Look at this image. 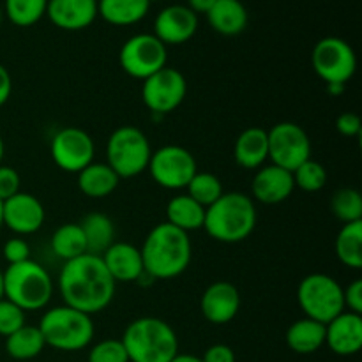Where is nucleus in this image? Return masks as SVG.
I'll return each mask as SVG.
<instances>
[{
    "label": "nucleus",
    "mask_w": 362,
    "mask_h": 362,
    "mask_svg": "<svg viewBox=\"0 0 362 362\" xmlns=\"http://www.w3.org/2000/svg\"><path fill=\"white\" fill-rule=\"evenodd\" d=\"M46 212L41 202L30 193H16L14 197L2 202V223L4 226L16 235H30L41 230L45 225Z\"/></svg>",
    "instance_id": "obj_15"
},
{
    "label": "nucleus",
    "mask_w": 362,
    "mask_h": 362,
    "mask_svg": "<svg viewBox=\"0 0 362 362\" xmlns=\"http://www.w3.org/2000/svg\"><path fill=\"white\" fill-rule=\"evenodd\" d=\"M0 299H4V272L0 271Z\"/></svg>",
    "instance_id": "obj_48"
},
{
    "label": "nucleus",
    "mask_w": 362,
    "mask_h": 362,
    "mask_svg": "<svg viewBox=\"0 0 362 362\" xmlns=\"http://www.w3.org/2000/svg\"><path fill=\"white\" fill-rule=\"evenodd\" d=\"M120 341L129 362H170L179 354V338L173 327L156 317L131 322Z\"/></svg>",
    "instance_id": "obj_4"
},
{
    "label": "nucleus",
    "mask_w": 362,
    "mask_h": 362,
    "mask_svg": "<svg viewBox=\"0 0 362 362\" xmlns=\"http://www.w3.org/2000/svg\"><path fill=\"white\" fill-rule=\"evenodd\" d=\"M148 7V0H99L98 16L115 27H129L147 16Z\"/></svg>",
    "instance_id": "obj_26"
},
{
    "label": "nucleus",
    "mask_w": 362,
    "mask_h": 362,
    "mask_svg": "<svg viewBox=\"0 0 362 362\" xmlns=\"http://www.w3.org/2000/svg\"><path fill=\"white\" fill-rule=\"evenodd\" d=\"M46 16L60 30H83L98 18L95 0H48Z\"/></svg>",
    "instance_id": "obj_19"
},
{
    "label": "nucleus",
    "mask_w": 362,
    "mask_h": 362,
    "mask_svg": "<svg viewBox=\"0 0 362 362\" xmlns=\"http://www.w3.org/2000/svg\"><path fill=\"white\" fill-rule=\"evenodd\" d=\"M269 159L272 165L293 172L311 159V140L296 122H279L267 131Z\"/></svg>",
    "instance_id": "obj_12"
},
{
    "label": "nucleus",
    "mask_w": 362,
    "mask_h": 362,
    "mask_svg": "<svg viewBox=\"0 0 362 362\" xmlns=\"http://www.w3.org/2000/svg\"><path fill=\"white\" fill-rule=\"evenodd\" d=\"M78 175V187L88 198H106L117 189L120 177L106 163H90Z\"/></svg>",
    "instance_id": "obj_24"
},
{
    "label": "nucleus",
    "mask_w": 362,
    "mask_h": 362,
    "mask_svg": "<svg viewBox=\"0 0 362 362\" xmlns=\"http://www.w3.org/2000/svg\"><path fill=\"white\" fill-rule=\"evenodd\" d=\"M151 156V141L138 127L122 126L110 134L106 144V165L120 179H131L144 173L148 168Z\"/></svg>",
    "instance_id": "obj_7"
},
{
    "label": "nucleus",
    "mask_w": 362,
    "mask_h": 362,
    "mask_svg": "<svg viewBox=\"0 0 362 362\" xmlns=\"http://www.w3.org/2000/svg\"><path fill=\"white\" fill-rule=\"evenodd\" d=\"M140 253L145 274L152 279H173L189 267L193 246L189 233L165 221L147 233Z\"/></svg>",
    "instance_id": "obj_2"
},
{
    "label": "nucleus",
    "mask_w": 362,
    "mask_h": 362,
    "mask_svg": "<svg viewBox=\"0 0 362 362\" xmlns=\"http://www.w3.org/2000/svg\"><path fill=\"white\" fill-rule=\"evenodd\" d=\"M46 343L37 325H27L18 329L6 338V352L16 361H28L37 357L45 350Z\"/></svg>",
    "instance_id": "obj_29"
},
{
    "label": "nucleus",
    "mask_w": 362,
    "mask_h": 362,
    "mask_svg": "<svg viewBox=\"0 0 362 362\" xmlns=\"http://www.w3.org/2000/svg\"><path fill=\"white\" fill-rule=\"evenodd\" d=\"M20 173H18L13 166L0 165V200L6 202L7 198L20 193Z\"/></svg>",
    "instance_id": "obj_39"
},
{
    "label": "nucleus",
    "mask_w": 362,
    "mask_h": 362,
    "mask_svg": "<svg viewBox=\"0 0 362 362\" xmlns=\"http://www.w3.org/2000/svg\"><path fill=\"white\" fill-rule=\"evenodd\" d=\"M83 232L87 253L101 257L115 243V225L112 219L101 212H90L78 223Z\"/></svg>",
    "instance_id": "obj_27"
},
{
    "label": "nucleus",
    "mask_w": 362,
    "mask_h": 362,
    "mask_svg": "<svg viewBox=\"0 0 362 362\" xmlns=\"http://www.w3.org/2000/svg\"><path fill=\"white\" fill-rule=\"evenodd\" d=\"M53 296V281L48 271L34 260L9 265L4 271V299L18 308L37 311L48 306Z\"/></svg>",
    "instance_id": "obj_5"
},
{
    "label": "nucleus",
    "mask_w": 362,
    "mask_h": 362,
    "mask_svg": "<svg viewBox=\"0 0 362 362\" xmlns=\"http://www.w3.org/2000/svg\"><path fill=\"white\" fill-rule=\"evenodd\" d=\"M331 211L343 225L362 221V197L354 187L336 191L331 200Z\"/></svg>",
    "instance_id": "obj_34"
},
{
    "label": "nucleus",
    "mask_w": 362,
    "mask_h": 362,
    "mask_svg": "<svg viewBox=\"0 0 362 362\" xmlns=\"http://www.w3.org/2000/svg\"><path fill=\"white\" fill-rule=\"evenodd\" d=\"M187 94V81L179 69L165 66L144 80L141 99L148 112L154 115L172 113L182 105Z\"/></svg>",
    "instance_id": "obj_13"
},
{
    "label": "nucleus",
    "mask_w": 362,
    "mask_h": 362,
    "mask_svg": "<svg viewBox=\"0 0 362 362\" xmlns=\"http://www.w3.org/2000/svg\"><path fill=\"white\" fill-rule=\"evenodd\" d=\"M293 189H296V184H293L292 172L276 165L260 166L251 182V194L255 197V200L267 205H276L288 200Z\"/></svg>",
    "instance_id": "obj_18"
},
{
    "label": "nucleus",
    "mask_w": 362,
    "mask_h": 362,
    "mask_svg": "<svg viewBox=\"0 0 362 362\" xmlns=\"http://www.w3.org/2000/svg\"><path fill=\"white\" fill-rule=\"evenodd\" d=\"M166 46L154 34H136L127 39L119 53L120 67L136 80H147L166 66Z\"/></svg>",
    "instance_id": "obj_10"
},
{
    "label": "nucleus",
    "mask_w": 362,
    "mask_h": 362,
    "mask_svg": "<svg viewBox=\"0 0 362 362\" xmlns=\"http://www.w3.org/2000/svg\"><path fill=\"white\" fill-rule=\"evenodd\" d=\"M52 250L55 257H59L64 262L74 260V258L87 253V244H85V237L80 225L78 223L60 225L52 235Z\"/></svg>",
    "instance_id": "obj_31"
},
{
    "label": "nucleus",
    "mask_w": 362,
    "mask_h": 362,
    "mask_svg": "<svg viewBox=\"0 0 362 362\" xmlns=\"http://www.w3.org/2000/svg\"><path fill=\"white\" fill-rule=\"evenodd\" d=\"M170 362H202V359L197 356H191V354H177Z\"/></svg>",
    "instance_id": "obj_45"
},
{
    "label": "nucleus",
    "mask_w": 362,
    "mask_h": 362,
    "mask_svg": "<svg viewBox=\"0 0 362 362\" xmlns=\"http://www.w3.org/2000/svg\"><path fill=\"white\" fill-rule=\"evenodd\" d=\"M4 226V223H2V200H0V228H2Z\"/></svg>",
    "instance_id": "obj_49"
},
{
    "label": "nucleus",
    "mask_w": 362,
    "mask_h": 362,
    "mask_svg": "<svg viewBox=\"0 0 362 362\" xmlns=\"http://www.w3.org/2000/svg\"><path fill=\"white\" fill-rule=\"evenodd\" d=\"M39 331L46 346L60 352H78L87 349L94 338V324L90 315L69 306H57L46 311L39 322Z\"/></svg>",
    "instance_id": "obj_6"
},
{
    "label": "nucleus",
    "mask_w": 362,
    "mask_h": 362,
    "mask_svg": "<svg viewBox=\"0 0 362 362\" xmlns=\"http://www.w3.org/2000/svg\"><path fill=\"white\" fill-rule=\"evenodd\" d=\"M336 129H338L339 134L346 138L359 136L362 131V122L361 117L354 112H345L338 117L336 120Z\"/></svg>",
    "instance_id": "obj_41"
},
{
    "label": "nucleus",
    "mask_w": 362,
    "mask_h": 362,
    "mask_svg": "<svg viewBox=\"0 0 362 362\" xmlns=\"http://www.w3.org/2000/svg\"><path fill=\"white\" fill-rule=\"evenodd\" d=\"M13 92V78H11L9 71L0 64V106L6 105Z\"/></svg>",
    "instance_id": "obj_43"
},
{
    "label": "nucleus",
    "mask_w": 362,
    "mask_h": 362,
    "mask_svg": "<svg viewBox=\"0 0 362 362\" xmlns=\"http://www.w3.org/2000/svg\"><path fill=\"white\" fill-rule=\"evenodd\" d=\"M2 16H4V13H2V7H0V23H2Z\"/></svg>",
    "instance_id": "obj_50"
},
{
    "label": "nucleus",
    "mask_w": 362,
    "mask_h": 362,
    "mask_svg": "<svg viewBox=\"0 0 362 362\" xmlns=\"http://www.w3.org/2000/svg\"><path fill=\"white\" fill-rule=\"evenodd\" d=\"M95 2H99V0H95Z\"/></svg>",
    "instance_id": "obj_52"
},
{
    "label": "nucleus",
    "mask_w": 362,
    "mask_h": 362,
    "mask_svg": "<svg viewBox=\"0 0 362 362\" xmlns=\"http://www.w3.org/2000/svg\"><path fill=\"white\" fill-rule=\"evenodd\" d=\"M257 219L253 198L240 191H230L205 209L204 230L218 243L235 244L243 243L253 233Z\"/></svg>",
    "instance_id": "obj_3"
},
{
    "label": "nucleus",
    "mask_w": 362,
    "mask_h": 362,
    "mask_svg": "<svg viewBox=\"0 0 362 362\" xmlns=\"http://www.w3.org/2000/svg\"><path fill=\"white\" fill-rule=\"evenodd\" d=\"M297 303L304 317L324 325L345 311L343 286L334 278L322 272L306 276L299 283Z\"/></svg>",
    "instance_id": "obj_8"
},
{
    "label": "nucleus",
    "mask_w": 362,
    "mask_h": 362,
    "mask_svg": "<svg viewBox=\"0 0 362 362\" xmlns=\"http://www.w3.org/2000/svg\"><path fill=\"white\" fill-rule=\"evenodd\" d=\"M148 2H151V4H152V2H161V0H148Z\"/></svg>",
    "instance_id": "obj_51"
},
{
    "label": "nucleus",
    "mask_w": 362,
    "mask_h": 362,
    "mask_svg": "<svg viewBox=\"0 0 362 362\" xmlns=\"http://www.w3.org/2000/svg\"><path fill=\"white\" fill-rule=\"evenodd\" d=\"M148 172L158 186L165 189H184L198 172L197 159L180 145H165L152 152Z\"/></svg>",
    "instance_id": "obj_11"
},
{
    "label": "nucleus",
    "mask_w": 362,
    "mask_h": 362,
    "mask_svg": "<svg viewBox=\"0 0 362 362\" xmlns=\"http://www.w3.org/2000/svg\"><path fill=\"white\" fill-rule=\"evenodd\" d=\"M87 362H129L120 339H103L88 352Z\"/></svg>",
    "instance_id": "obj_36"
},
{
    "label": "nucleus",
    "mask_w": 362,
    "mask_h": 362,
    "mask_svg": "<svg viewBox=\"0 0 362 362\" xmlns=\"http://www.w3.org/2000/svg\"><path fill=\"white\" fill-rule=\"evenodd\" d=\"M285 339L292 352L300 356L315 354L325 345V325L304 317L290 325Z\"/></svg>",
    "instance_id": "obj_25"
},
{
    "label": "nucleus",
    "mask_w": 362,
    "mask_h": 362,
    "mask_svg": "<svg viewBox=\"0 0 362 362\" xmlns=\"http://www.w3.org/2000/svg\"><path fill=\"white\" fill-rule=\"evenodd\" d=\"M336 255L343 265L362 269V221L346 223L336 237Z\"/></svg>",
    "instance_id": "obj_30"
},
{
    "label": "nucleus",
    "mask_w": 362,
    "mask_h": 362,
    "mask_svg": "<svg viewBox=\"0 0 362 362\" xmlns=\"http://www.w3.org/2000/svg\"><path fill=\"white\" fill-rule=\"evenodd\" d=\"M293 184L306 193H317L327 184V170L315 159H308L292 172Z\"/></svg>",
    "instance_id": "obj_35"
},
{
    "label": "nucleus",
    "mask_w": 362,
    "mask_h": 362,
    "mask_svg": "<svg viewBox=\"0 0 362 362\" xmlns=\"http://www.w3.org/2000/svg\"><path fill=\"white\" fill-rule=\"evenodd\" d=\"M101 260L115 283H133L145 274L140 247L131 243H113Z\"/></svg>",
    "instance_id": "obj_21"
},
{
    "label": "nucleus",
    "mask_w": 362,
    "mask_h": 362,
    "mask_svg": "<svg viewBox=\"0 0 362 362\" xmlns=\"http://www.w3.org/2000/svg\"><path fill=\"white\" fill-rule=\"evenodd\" d=\"M200 359L202 362H235V352L228 345L218 343V345L209 346Z\"/></svg>",
    "instance_id": "obj_42"
},
{
    "label": "nucleus",
    "mask_w": 362,
    "mask_h": 362,
    "mask_svg": "<svg viewBox=\"0 0 362 362\" xmlns=\"http://www.w3.org/2000/svg\"><path fill=\"white\" fill-rule=\"evenodd\" d=\"M205 207L194 202L189 194H177L166 205V223L189 233L204 228Z\"/></svg>",
    "instance_id": "obj_28"
},
{
    "label": "nucleus",
    "mask_w": 362,
    "mask_h": 362,
    "mask_svg": "<svg viewBox=\"0 0 362 362\" xmlns=\"http://www.w3.org/2000/svg\"><path fill=\"white\" fill-rule=\"evenodd\" d=\"M4 258L9 265L21 264V262L30 260V246L23 237H13L4 244Z\"/></svg>",
    "instance_id": "obj_38"
},
{
    "label": "nucleus",
    "mask_w": 362,
    "mask_h": 362,
    "mask_svg": "<svg viewBox=\"0 0 362 362\" xmlns=\"http://www.w3.org/2000/svg\"><path fill=\"white\" fill-rule=\"evenodd\" d=\"M233 159L244 170H258L269 159L267 131L264 127H247L237 136Z\"/></svg>",
    "instance_id": "obj_22"
},
{
    "label": "nucleus",
    "mask_w": 362,
    "mask_h": 362,
    "mask_svg": "<svg viewBox=\"0 0 362 362\" xmlns=\"http://www.w3.org/2000/svg\"><path fill=\"white\" fill-rule=\"evenodd\" d=\"M187 193L194 202L202 205V207H211L219 197H221L225 191H223V184L219 180V177H216L214 173L209 172H197L193 179L189 180V184L186 186Z\"/></svg>",
    "instance_id": "obj_33"
},
{
    "label": "nucleus",
    "mask_w": 362,
    "mask_h": 362,
    "mask_svg": "<svg viewBox=\"0 0 362 362\" xmlns=\"http://www.w3.org/2000/svg\"><path fill=\"white\" fill-rule=\"evenodd\" d=\"M214 4L216 0H187L186 6L198 16V14H207Z\"/></svg>",
    "instance_id": "obj_44"
},
{
    "label": "nucleus",
    "mask_w": 362,
    "mask_h": 362,
    "mask_svg": "<svg viewBox=\"0 0 362 362\" xmlns=\"http://www.w3.org/2000/svg\"><path fill=\"white\" fill-rule=\"evenodd\" d=\"M343 303H345V311L362 315V279H354L349 286L343 288Z\"/></svg>",
    "instance_id": "obj_40"
},
{
    "label": "nucleus",
    "mask_w": 362,
    "mask_h": 362,
    "mask_svg": "<svg viewBox=\"0 0 362 362\" xmlns=\"http://www.w3.org/2000/svg\"><path fill=\"white\" fill-rule=\"evenodd\" d=\"M52 159L62 172L80 173L94 163L95 145L90 134L80 127H64L52 138Z\"/></svg>",
    "instance_id": "obj_14"
},
{
    "label": "nucleus",
    "mask_w": 362,
    "mask_h": 362,
    "mask_svg": "<svg viewBox=\"0 0 362 362\" xmlns=\"http://www.w3.org/2000/svg\"><path fill=\"white\" fill-rule=\"evenodd\" d=\"M48 0H6L4 11L16 27H32L46 14Z\"/></svg>",
    "instance_id": "obj_32"
},
{
    "label": "nucleus",
    "mask_w": 362,
    "mask_h": 362,
    "mask_svg": "<svg viewBox=\"0 0 362 362\" xmlns=\"http://www.w3.org/2000/svg\"><path fill=\"white\" fill-rule=\"evenodd\" d=\"M4 152H6V145H4V140H2V136H0V165H2Z\"/></svg>",
    "instance_id": "obj_47"
},
{
    "label": "nucleus",
    "mask_w": 362,
    "mask_h": 362,
    "mask_svg": "<svg viewBox=\"0 0 362 362\" xmlns=\"http://www.w3.org/2000/svg\"><path fill=\"white\" fill-rule=\"evenodd\" d=\"M212 30L221 35H239L247 27V9L240 0H216L207 13Z\"/></svg>",
    "instance_id": "obj_23"
},
{
    "label": "nucleus",
    "mask_w": 362,
    "mask_h": 362,
    "mask_svg": "<svg viewBox=\"0 0 362 362\" xmlns=\"http://www.w3.org/2000/svg\"><path fill=\"white\" fill-rule=\"evenodd\" d=\"M325 345L338 356H354L362 349V315L343 311L325 324Z\"/></svg>",
    "instance_id": "obj_20"
},
{
    "label": "nucleus",
    "mask_w": 362,
    "mask_h": 362,
    "mask_svg": "<svg viewBox=\"0 0 362 362\" xmlns=\"http://www.w3.org/2000/svg\"><path fill=\"white\" fill-rule=\"evenodd\" d=\"M240 310V293L230 281H214L205 288L200 299V311L207 322L225 325L237 317Z\"/></svg>",
    "instance_id": "obj_17"
},
{
    "label": "nucleus",
    "mask_w": 362,
    "mask_h": 362,
    "mask_svg": "<svg viewBox=\"0 0 362 362\" xmlns=\"http://www.w3.org/2000/svg\"><path fill=\"white\" fill-rule=\"evenodd\" d=\"M327 92L331 95H334V98H338V95H341L343 92H345V85H341V83H329L327 85Z\"/></svg>",
    "instance_id": "obj_46"
},
{
    "label": "nucleus",
    "mask_w": 362,
    "mask_h": 362,
    "mask_svg": "<svg viewBox=\"0 0 362 362\" xmlns=\"http://www.w3.org/2000/svg\"><path fill=\"white\" fill-rule=\"evenodd\" d=\"M311 66L317 76L329 83L346 85L357 69V57L352 46L341 37H324L315 45Z\"/></svg>",
    "instance_id": "obj_9"
},
{
    "label": "nucleus",
    "mask_w": 362,
    "mask_h": 362,
    "mask_svg": "<svg viewBox=\"0 0 362 362\" xmlns=\"http://www.w3.org/2000/svg\"><path fill=\"white\" fill-rule=\"evenodd\" d=\"M198 30V16L187 6H168L154 20V35L165 46L184 45Z\"/></svg>",
    "instance_id": "obj_16"
},
{
    "label": "nucleus",
    "mask_w": 362,
    "mask_h": 362,
    "mask_svg": "<svg viewBox=\"0 0 362 362\" xmlns=\"http://www.w3.org/2000/svg\"><path fill=\"white\" fill-rule=\"evenodd\" d=\"M25 325V311L7 299H0V336L7 338Z\"/></svg>",
    "instance_id": "obj_37"
},
{
    "label": "nucleus",
    "mask_w": 362,
    "mask_h": 362,
    "mask_svg": "<svg viewBox=\"0 0 362 362\" xmlns=\"http://www.w3.org/2000/svg\"><path fill=\"white\" fill-rule=\"evenodd\" d=\"M117 283L110 276L101 257L81 255L74 260L64 262L59 274V292L64 306L87 315L101 313L112 304Z\"/></svg>",
    "instance_id": "obj_1"
}]
</instances>
